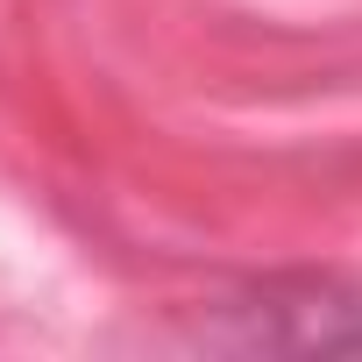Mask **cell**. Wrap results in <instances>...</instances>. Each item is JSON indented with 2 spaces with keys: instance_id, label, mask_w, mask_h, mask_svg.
Here are the masks:
<instances>
[{
  "instance_id": "cell-1",
  "label": "cell",
  "mask_w": 362,
  "mask_h": 362,
  "mask_svg": "<svg viewBox=\"0 0 362 362\" xmlns=\"http://www.w3.org/2000/svg\"><path fill=\"white\" fill-rule=\"evenodd\" d=\"M199 348L228 355H362V277L284 270L256 277L199 320Z\"/></svg>"
}]
</instances>
